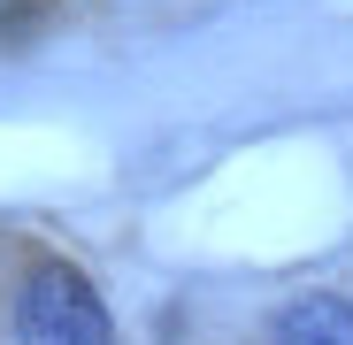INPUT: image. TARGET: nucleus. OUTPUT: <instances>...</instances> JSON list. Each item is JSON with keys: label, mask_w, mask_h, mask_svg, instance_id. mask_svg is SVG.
<instances>
[{"label": "nucleus", "mask_w": 353, "mask_h": 345, "mask_svg": "<svg viewBox=\"0 0 353 345\" xmlns=\"http://www.w3.org/2000/svg\"><path fill=\"white\" fill-rule=\"evenodd\" d=\"M16 337L23 345H108V307L77 269H39L16 300Z\"/></svg>", "instance_id": "1"}, {"label": "nucleus", "mask_w": 353, "mask_h": 345, "mask_svg": "<svg viewBox=\"0 0 353 345\" xmlns=\"http://www.w3.org/2000/svg\"><path fill=\"white\" fill-rule=\"evenodd\" d=\"M276 345H353V300L307 292L276 315Z\"/></svg>", "instance_id": "2"}]
</instances>
